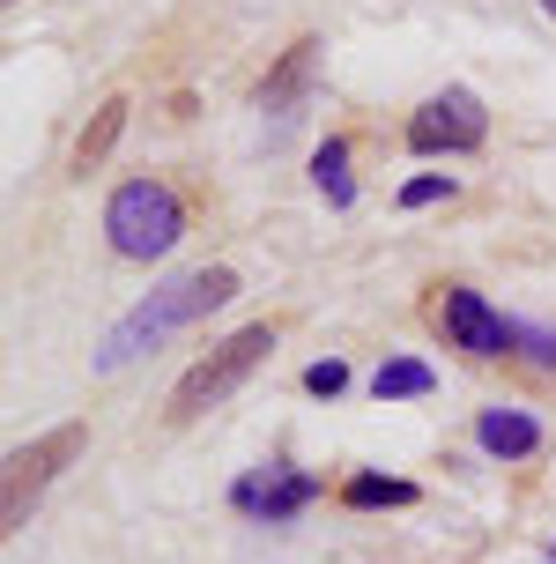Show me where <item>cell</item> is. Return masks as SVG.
<instances>
[{
  "mask_svg": "<svg viewBox=\"0 0 556 564\" xmlns=\"http://www.w3.org/2000/svg\"><path fill=\"white\" fill-rule=\"evenodd\" d=\"M127 112H134L127 97H105V105H97V119H89L83 141H75V171H97V164H105V156H111V141L127 134Z\"/></svg>",
  "mask_w": 556,
  "mask_h": 564,
  "instance_id": "obj_10",
  "label": "cell"
},
{
  "mask_svg": "<svg viewBox=\"0 0 556 564\" xmlns=\"http://www.w3.org/2000/svg\"><path fill=\"white\" fill-rule=\"evenodd\" d=\"M475 438H482V446L498 453V460H527V453L542 446V423H534L527 409H482Z\"/></svg>",
  "mask_w": 556,
  "mask_h": 564,
  "instance_id": "obj_8",
  "label": "cell"
},
{
  "mask_svg": "<svg viewBox=\"0 0 556 564\" xmlns=\"http://www.w3.org/2000/svg\"><path fill=\"white\" fill-rule=\"evenodd\" d=\"M453 194V178H408L401 186V208H430V200H445Z\"/></svg>",
  "mask_w": 556,
  "mask_h": 564,
  "instance_id": "obj_16",
  "label": "cell"
},
{
  "mask_svg": "<svg viewBox=\"0 0 556 564\" xmlns=\"http://www.w3.org/2000/svg\"><path fill=\"white\" fill-rule=\"evenodd\" d=\"M482 134H490V112H482V97H475V89H438V97L408 119V149H416V156L482 149Z\"/></svg>",
  "mask_w": 556,
  "mask_h": 564,
  "instance_id": "obj_5",
  "label": "cell"
},
{
  "mask_svg": "<svg viewBox=\"0 0 556 564\" xmlns=\"http://www.w3.org/2000/svg\"><path fill=\"white\" fill-rule=\"evenodd\" d=\"M75 453H83V423H59V431H45L37 446L8 453V476H0V528H23L30 506H37V490H45Z\"/></svg>",
  "mask_w": 556,
  "mask_h": 564,
  "instance_id": "obj_4",
  "label": "cell"
},
{
  "mask_svg": "<svg viewBox=\"0 0 556 564\" xmlns=\"http://www.w3.org/2000/svg\"><path fill=\"white\" fill-rule=\"evenodd\" d=\"M430 387H438V379H430V365H416V357H386L379 379H371L379 401H416V394H430Z\"/></svg>",
  "mask_w": 556,
  "mask_h": 564,
  "instance_id": "obj_12",
  "label": "cell"
},
{
  "mask_svg": "<svg viewBox=\"0 0 556 564\" xmlns=\"http://www.w3.org/2000/svg\"><path fill=\"white\" fill-rule=\"evenodd\" d=\"M341 387H349V365H341V357H319V365L305 371V394H319V401H334Z\"/></svg>",
  "mask_w": 556,
  "mask_h": 564,
  "instance_id": "obj_14",
  "label": "cell"
},
{
  "mask_svg": "<svg viewBox=\"0 0 556 564\" xmlns=\"http://www.w3.org/2000/svg\"><path fill=\"white\" fill-rule=\"evenodd\" d=\"M105 230H111V253L127 260H164L178 238H186V200L171 194L164 178H127L105 208Z\"/></svg>",
  "mask_w": 556,
  "mask_h": 564,
  "instance_id": "obj_2",
  "label": "cell"
},
{
  "mask_svg": "<svg viewBox=\"0 0 556 564\" xmlns=\"http://www.w3.org/2000/svg\"><path fill=\"white\" fill-rule=\"evenodd\" d=\"M312 59H319V45H312V37H297V45L282 53V67L260 83V112H290V105H297V89L312 83Z\"/></svg>",
  "mask_w": 556,
  "mask_h": 564,
  "instance_id": "obj_9",
  "label": "cell"
},
{
  "mask_svg": "<svg viewBox=\"0 0 556 564\" xmlns=\"http://www.w3.org/2000/svg\"><path fill=\"white\" fill-rule=\"evenodd\" d=\"M319 498V482L297 476V468H268V476H246L230 490V506L238 512H260V520H290V512H305Z\"/></svg>",
  "mask_w": 556,
  "mask_h": 564,
  "instance_id": "obj_7",
  "label": "cell"
},
{
  "mask_svg": "<svg viewBox=\"0 0 556 564\" xmlns=\"http://www.w3.org/2000/svg\"><path fill=\"white\" fill-rule=\"evenodd\" d=\"M542 8H549V15H556V0H542Z\"/></svg>",
  "mask_w": 556,
  "mask_h": 564,
  "instance_id": "obj_17",
  "label": "cell"
},
{
  "mask_svg": "<svg viewBox=\"0 0 556 564\" xmlns=\"http://www.w3.org/2000/svg\"><path fill=\"white\" fill-rule=\"evenodd\" d=\"M312 178H319V194H327L334 208H349V200H357V178H349V141H341V134L319 141V156H312Z\"/></svg>",
  "mask_w": 556,
  "mask_h": 564,
  "instance_id": "obj_11",
  "label": "cell"
},
{
  "mask_svg": "<svg viewBox=\"0 0 556 564\" xmlns=\"http://www.w3.org/2000/svg\"><path fill=\"white\" fill-rule=\"evenodd\" d=\"M341 506H416V482H401V476H349L341 482Z\"/></svg>",
  "mask_w": 556,
  "mask_h": 564,
  "instance_id": "obj_13",
  "label": "cell"
},
{
  "mask_svg": "<svg viewBox=\"0 0 556 564\" xmlns=\"http://www.w3.org/2000/svg\"><path fill=\"white\" fill-rule=\"evenodd\" d=\"M268 349H275V327H268V319H260V327H238L230 341H216V349H208V357H200V365L171 387V423L200 416V409H208V401H222L238 379H252V365H260Z\"/></svg>",
  "mask_w": 556,
  "mask_h": 564,
  "instance_id": "obj_3",
  "label": "cell"
},
{
  "mask_svg": "<svg viewBox=\"0 0 556 564\" xmlns=\"http://www.w3.org/2000/svg\"><path fill=\"white\" fill-rule=\"evenodd\" d=\"M238 297V275L230 268H194V275H171L164 290H149L119 327L105 335V349H97V371H119V365H134L141 349H156L164 335H178V327H194L200 312H216Z\"/></svg>",
  "mask_w": 556,
  "mask_h": 564,
  "instance_id": "obj_1",
  "label": "cell"
},
{
  "mask_svg": "<svg viewBox=\"0 0 556 564\" xmlns=\"http://www.w3.org/2000/svg\"><path fill=\"white\" fill-rule=\"evenodd\" d=\"M520 357H534V365L556 371V327H520Z\"/></svg>",
  "mask_w": 556,
  "mask_h": 564,
  "instance_id": "obj_15",
  "label": "cell"
},
{
  "mask_svg": "<svg viewBox=\"0 0 556 564\" xmlns=\"http://www.w3.org/2000/svg\"><path fill=\"white\" fill-rule=\"evenodd\" d=\"M438 327H445V341L468 349V357H504V349H520V319L490 312L475 290H460V282L438 290Z\"/></svg>",
  "mask_w": 556,
  "mask_h": 564,
  "instance_id": "obj_6",
  "label": "cell"
}]
</instances>
